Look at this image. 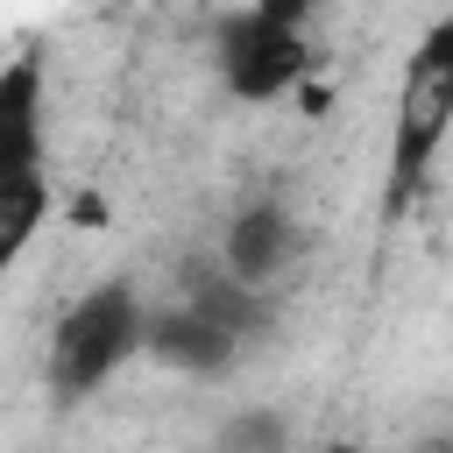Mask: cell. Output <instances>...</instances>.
Masks as SVG:
<instances>
[{"label":"cell","instance_id":"3","mask_svg":"<svg viewBox=\"0 0 453 453\" xmlns=\"http://www.w3.org/2000/svg\"><path fill=\"white\" fill-rule=\"evenodd\" d=\"M304 71H311L304 7L262 0V7H234L219 21V78L234 99H283Z\"/></svg>","mask_w":453,"mask_h":453},{"label":"cell","instance_id":"9","mask_svg":"<svg viewBox=\"0 0 453 453\" xmlns=\"http://www.w3.org/2000/svg\"><path fill=\"white\" fill-rule=\"evenodd\" d=\"M290 446H297V432L283 411H234L212 439V453H290Z\"/></svg>","mask_w":453,"mask_h":453},{"label":"cell","instance_id":"6","mask_svg":"<svg viewBox=\"0 0 453 453\" xmlns=\"http://www.w3.org/2000/svg\"><path fill=\"white\" fill-rule=\"evenodd\" d=\"M177 304H191L198 319H212L234 347H241V340H255V333L269 326V297H262V290H248V283H234L219 262H191V269H184Z\"/></svg>","mask_w":453,"mask_h":453},{"label":"cell","instance_id":"4","mask_svg":"<svg viewBox=\"0 0 453 453\" xmlns=\"http://www.w3.org/2000/svg\"><path fill=\"white\" fill-rule=\"evenodd\" d=\"M304 255V226L283 198H255L226 219V241H219V269L248 290H276V276H290V262Z\"/></svg>","mask_w":453,"mask_h":453},{"label":"cell","instance_id":"1","mask_svg":"<svg viewBox=\"0 0 453 453\" xmlns=\"http://www.w3.org/2000/svg\"><path fill=\"white\" fill-rule=\"evenodd\" d=\"M446 134H453V21H432L396 92V142H389V191H382L389 212H403L432 184Z\"/></svg>","mask_w":453,"mask_h":453},{"label":"cell","instance_id":"7","mask_svg":"<svg viewBox=\"0 0 453 453\" xmlns=\"http://www.w3.org/2000/svg\"><path fill=\"white\" fill-rule=\"evenodd\" d=\"M142 347L149 354H163L170 368H191V375H219L241 347L212 326V319H198L191 304H170L163 319H142Z\"/></svg>","mask_w":453,"mask_h":453},{"label":"cell","instance_id":"2","mask_svg":"<svg viewBox=\"0 0 453 453\" xmlns=\"http://www.w3.org/2000/svg\"><path fill=\"white\" fill-rule=\"evenodd\" d=\"M134 347H142V297L127 283H99L50 333V389L57 396H92Z\"/></svg>","mask_w":453,"mask_h":453},{"label":"cell","instance_id":"5","mask_svg":"<svg viewBox=\"0 0 453 453\" xmlns=\"http://www.w3.org/2000/svg\"><path fill=\"white\" fill-rule=\"evenodd\" d=\"M42 177V57L0 71V184Z\"/></svg>","mask_w":453,"mask_h":453},{"label":"cell","instance_id":"8","mask_svg":"<svg viewBox=\"0 0 453 453\" xmlns=\"http://www.w3.org/2000/svg\"><path fill=\"white\" fill-rule=\"evenodd\" d=\"M50 219V177H14L0 184V276L28 255V241L42 234Z\"/></svg>","mask_w":453,"mask_h":453}]
</instances>
